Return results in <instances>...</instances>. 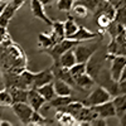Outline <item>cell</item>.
Here are the masks:
<instances>
[{"instance_id": "6da1fadb", "label": "cell", "mask_w": 126, "mask_h": 126, "mask_svg": "<svg viewBox=\"0 0 126 126\" xmlns=\"http://www.w3.org/2000/svg\"><path fill=\"white\" fill-rule=\"evenodd\" d=\"M78 43H81V42L64 38V39H62L61 42H58V43H56L53 47L47 48V49H42V52H44V53H47L48 56H50V58L53 59V67H59V58H61V56L64 53L67 49L73 48Z\"/></svg>"}, {"instance_id": "7a4b0ae2", "label": "cell", "mask_w": 126, "mask_h": 126, "mask_svg": "<svg viewBox=\"0 0 126 126\" xmlns=\"http://www.w3.org/2000/svg\"><path fill=\"white\" fill-rule=\"evenodd\" d=\"M111 100V94L110 92L105 88L103 86L98 85L93 88V91L87 96V98H85L82 103L85 106H88V107H92V106H96V105H100L102 102H106Z\"/></svg>"}, {"instance_id": "3957f363", "label": "cell", "mask_w": 126, "mask_h": 126, "mask_svg": "<svg viewBox=\"0 0 126 126\" xmlns=\"http://www.w3.org/2000/svg\"><path fill=\"white\" fill-rule=\"evenodd\" d=\"M106 59L105 57H101L97 50L87 59L86 62V73L88 76H91L94 81H97L100 73L102 72V67H103V61Z\"/></svg>"}, {"instance_id": "277c9868", "label": "cell", "mask_w": 126, "mask_h": 126, "mask_svg": "<svg viewBox=\"0 0 126 126\" xmlns=\"http://www.w3.org/2000/svg\"><path fill=\"white\" fill-rule=\"evenodd\" d=\"M106 59H111V69H110V76L113 81H119L121 73L125 71L126 66V57L125 56H115L107 53V56H105Z\"/></svg>"}, {"instance_id": "5b68a950", "label": "cell", "mask_w": 126, "mask_h": 126, "mask_svg": "<svg viewBox=\"0 0 126 126\" xmlns=\"http://www.w3.org/2000/svg\"><path fill=\"white\" fill-rule=\"evenodd\" d=\"M98 47H100L98 43H93L91 46H82L81 43H78L77 46L73 47L76 61L77 62H87V59L98 49Z\"/></svg>"}, {"instance_id": "8992f818", "label": "cell", "mask_w": 126, "mask_h": 126, "mask_svg": "<svg viewBox=\"0 0 126 126\" xmlns=\"http://www.w3.org/2000/svg\"><path fill=\"white\" fill-rule=\"evenodd\" d=\"M12 109L20 122L23 125H28L32 113H33V109L28 105V102H15L12 105Z\"/></svg>"}, {"instance_id": "52a82bcc", "label": "cell", "mask_w": 126, "mask_h": 126, "mask_svg": "<svg viewBox=\"0 0 126 126\" xmlns=\"http://www.w3.org/2000/svg\"><path fill=\"white\" fill-rule=\"evenodd\" d=\"M92 110L96 111L98 117H102V119H109V117L116 116V111H115V107H113L111 100L102 102L100 105H96V106H92Z\"/></svg>"}, {"instance_id": "ba28073f", "label": "cell", "mask_w": 126, "mask_h": 126, "mask_svg": "<svg viewBox=\"0 0 126 126\" xmlns=\"http://www.w3.org/2000/svg\"><path fill=\"white\" fill-rule=\"evenodd\" d=\"M54 79V73L52 71V68L43 69L38 73H34L33 77V88H37L39 86H43L48 82H52Z\"/></svg>"}, {"instance_id": "9c48e42d", "label": "cell", "mask_w": 126, "mask_h": 126, "mask_svg": "<svg viewBox=\"0 0 126 126\" xmlns=\"http://www.w3.org/2000/svg\"><path fill=\"white\" fill-rule=\"evenodd\" d=\"M28 105L33 109V111H39L43 105L47 102L43 97L40 96V93L35 88H29L28 90V98H27Z\"/></svg>"}, {"instance_id": "30bf717a", "label": "cell", "mask_w": 126, "mask_h": 126, "mask_svg": "<svg viewBox=\"0 0 126 126\" xmlns=\"http://www.w3.org/2000/svg\"><path fill=\"white\" fill-rule=\"evenodd\" d=\"M32 14H33V16L40 19V20H43V22L47 24V25H52V20L47 16L46 12H44V5L42 4L39 0H32Z\"/></svg>"}, {"instance_id": "8fae6325", "label": "cell", "mask_w": 126, "mask_h": 126, "mask_svg": "<svg viewBox=\"0 0 126 126\" xmlns=\"http://www.w3.org/2000/svg\"><path fill=\"white\" fill-rule=\"evenodd\" d=\"M73 81H75V85H76V88H81V90H90L91 87L94 86V81L91 76H88L87 73H81L78 76H75L73 77Z\"/></svg>"}, {"instance_id": "7c38bea8", "label": "cell", "mask_w": 126, "mask_h": 126, "mask_svg": "<svg viewBox=\"0 0 126 126\" xmlns=\"http://www.w3.org/2000/svg\"><path fill=\"white\" fill-rule=\"evenodd\" d=\"M96 117H98V115L96 113V111H93L92 107L85 106V105H83L82 109L78 111V113L75 116L76 121H79L78 125H79L81 122H88V124H90L93 119H96Z\"/></svg>"}, {"instance_id": "4fadbf2b", "label": "cell", "mask_w": 126, "mask_h": 126, "mask_svg": "<svg viewBox=\"0 0 126 126\" xmlns=\"http://www.w3.org/2000/svg\"><path fill=\"white\" fill-rule=\"evenodd\" d=\"M112 105L115 107V111H116V116L125 121V105H126V96L125 93H120V94H116L115 98L112 100Z\"/></svg>"}, {"instance_id": "5bb4252c", "label": "cell", "mask_w": 126, "mask_h": 126, "mask_svg": "<svg viewBox=\"0 0 126 126\" xmlns=\"http://www.w3.org/2000/svg\"><path fill=\"white\" fill-rule=\"evenodd\" d=\"M53 88L56 92V96H71L73 88L68 85L67 82L62 81L59 78L53 79Z\"/></svg>"}, {"instance_id": "9a60e30c", "label": "cell", "mask_w": 126, "mask_h": 126, "mask_svg": "<svg viewBox=\"0 0 126 126\" xmlns=\"http://www.w3.org/2000/svg\"><path fill=\"white\" fill-rule=\"evenodd\" d=\"M97 37V33H92L88 29H86L85 27H79L78 25V29L76 30V33H73L68 39H73V40H77V42H86V40H90V39H93Z\"/></svg>"}, {"instance_id": "2e32d148", "label": "cell", "mask_w": 126, "mask_h": 126, "mask_svg": "<svg viewBox=\"0 0 126 126\" xmlns=\"http://www.w3.org/2000/svg\"><path fill=\"white\" fill-rule=\"evenodd\" d=\"M8 91L12 97V102H27L28 98V90L18 88V87H8Z\"/></svg>"}, {"instance_id": "e0dca14e", "label": "cell", "mask_w": 126, "mask_h": 126, "mask_svg": "<svg viewBox=\"0 0 126 126\" xmlns=\"http://www.w3.org/2000/svg\"><path fill=\"white\" fill-rule=\"evenodd\" d=\"M77 61H76V56H75V52H73V48L67 49L64 53H63L59 58V67L63 68H69L75 64Z\"/></svg>"}, {"instance_id": "ac0fdd59", "label": "cell", "mask_w": 126, "mask_h": 126, "mask_svg": "<svg viewBox=\"0 0 126 126\" xmlns=\"http://www.w3.org/2000/svg\"><path fill=\"white\" fill-rule=\"evenodd\" d=\"M35 90L40 93V96L43 97L47 102L50 101L53 97H56V92H54V88H53V81L46 83V85H43V86H39Z\"/></svg>"}, {"instance_id": "d6986e66", "label": "cell", "mask_w": 126, "mask_h": 126, "mask_svg": "<svg viewBox=\"0 0 126 126\" xmlns=\"http://www.w3.org/2000/svg\"><path fill=\"white\" fill-rule=\"evenodd\" d=\"M38 39H39V47L42 49H47V48H50L53 47L57 40L56 38L53 37V34H46V33H42L38 35Z\"/></svg>"}, {"instance_id": "ffe728a7", "label": "cell", "mask_w": 126, "mask_h": 126, "mask_svg": "<svg viewBox=\"0 0 126 126\" xmlns=\"http://www.w3.org/2000/svg\"><path fill=\"white\" fill-rule=\"evenodd\" d=\"M63 27H64V37L66 38H69L78 29V24L76 23V20L73 16H68L67 20L63 23Z\"/></svg>"}, {"instance_id": "44dd1931", "label": "cell", "mask_w": 126, "mask_h": 126, "mask_svg": "<svg viewBox=\"0 0 126 126\" xmlns=\"http://www.w3.org/2000/svg\"><path fill=\"white\" fill-rule=\"evenodd\" d=\"M75 100L76 98H73L72 96H57V97H53L48 102H49V106H52V107H62Z\"/></svg>"}, {"instance_id": "7402d4cb", "label": "cell", "mask_w": 126, "mask_h": 126, "mask_svg": "<svg viewBox=\"0 0 126 126\" xmlns=\"http://www.w3.org/2000/svg\"><path fill=\"white\" fill-rule=\"evenodd\" d=\"M50 124H54V122H52V120L43 117L39 113V111H33V113L30 116V120L28 122V125H50Z\"/></svg>"}, {"instance_id": "603a6c76", "label": "cell", "mask_w": 126, "mask_h": 126, "mask_svg": "<svg viewBox=\"0 0 126 126\" xmlns=\"http://www.w3.org/2000/svg\"><path fill=\"white\" fill-rule=\"evenodd\" d=\"M56 119L59 121V124L62 125H78L76 122V119L75 116L67 113V112H62V111H58L57 115H56Z\"/></svg>"}, {"instance_id": "cb8c5ba5", "label": "cell", "mask_w": 126, "mask_h": 126, "mask_svg": "<svg viewBox=\"0 0 126 126\" xmlns=\"http://www.w3.org/2000/svg\"><path fill=\"white\" fill-rule=\"evenodd\" d=\"M52 27H53V37L56 38L57 43L61 42L62 39H64V27H63V23L62 22H53L52 23Z\"/></svg>"}, {"instance_id": "d4e9b609", "label": "cell", "mask_w": 126, "mask_h": 126, "mask_svg": "<svg viewBox=\"0 0 126 126\" xmlns=\"http://www.w3.org/2000/svg\"><path fill=\"white\" fill-rule=\"evenodd\" d=\"M94 20H96V23L97 25L101 28V29H105L106 30L109 28V25L111 24L112 22V19L106 15V14H103V13H98V14H94Z\"/></svg>"}, {"instance_id": "484cf974", "label": "cell", "mask_w": 126, "mask_h": 126, "mask_svg": "<svg viewBox=\"0 0 126 126\" xmlns=\"http://www.w3.org/2000/svg\"><path fill=\"white\" fill-rule=\"evenodd\" d=\"M68 71H69L72 77L78 76L81 73H85L86 72V62H76L72 67L68 68Z\"/></svg>"}, {"instance_id": "4316f807", "label": "cell", "mask_w": 126, "mask_h": 126, "mask_svg": "<svg viewBox=\"0 0 126 126\" xmlns=\"http://www.w3.org/2000/svg\"><path fill=\"white\" fill-rule=\"evenodd\" d=\"M12 105H13V102H12V97H10L8 88L0 91V106L8 107V106H12Z\"/></svg>"}, {"instance_id": "83f0119b", "label": "cell", "mask_w": 126, "mask_h": 126, "mask_svg": "<svg viewBox=\"0 0 126 126\" xmlns=\"http://www.w3.org/2000/svg\"><path fill=\"white\" fill-rule=\"evenodd\" d=\"M100 3H101V0H77L76 4H79V5L86 6L88 12H90V10L94 12V9L97 8V5H98Z\"/></svg>"}, {"instance_id": "f1b7e54d", "label": "cell", "mask_w": 126, "mask_h": 126, "mask_svg": "<svg viewBox=\"0 0 126 126\" xmlns=\"http://www.w3.org/2000/svg\"><path fill=\"white\" fill-rule=\"evenodd\" d=\"M16 10H18V9H16L12 3H6V4H5V8H4V10H3V13H1V15L10 20V19L14 16V14H15Z\"/></svg>"}, {"instance_id": "f546056e", "label": "cell", "mask_w": 126, "mask_h": 126, "mask_svg": "<svg viewBox=\"0 0 126 126\" xmlns=\"http://www.w3.org/2000/svg\"><path fill=\"white\" fill-rule=\"evenodd\" d=\"M73 13H75V15H77L78 18H87L88 15V10L86 6L83 5H79V4H76V6L73 8Z\"/></svg>"}, {"instance_id": "4dcf8cb0", "label": "cell", "mask_w": 126, "mask_h": 126, "mask_svg": "<svg viewBox=\"0 0 126 126\" xmlns=\"http://www.w3.org/2000/svg\"><path fill=\"white\" fill-rule=\"evenodd\" d=\"M73 6V0H58L57 1V8L63 12H69Z\"/></svg>"}, {"instance_id": "1f68e13d", "label": "cell", "mask_w": 126, "mask_h": 126, "mask_svg": "<svg viewBox=\"0 0 126 126\" xmlns=\"http://www.w3.org/2000/svg\"><path fill=\"white\" fill-rule=\"evenodd\" d=\"M8 37V32L5 27H0V44L5 40V38Z\"/></svg>"}, {"instance_id": "d6a6232c", "label": "cell", "mask_w": 126, "mask_h": 126, "mask_svg": "<svg viewBox=\"0 0 126 126\" xmlns=\"http://www.w3.org/2000/svg\"><path fill=\"white\" fill-rule=\"evenodd\" d=\"M10 3H12V4L16 8V9H19L20 6H23V4L25 3V0H12Z\"/></svg>"}, {"instance_id": "836d02e7", "label": "cell", "mask_w": 126, "mask_h": 126, "mask_svg": "<svg viewBox=\"0 0 126 126\" xmlns=\"http://www.w3.org/2000/svg\"><path fill=\"white\" fill-rule=\"evenodd\" d=\"M8 24H9V19H6L5 16H3V15H0V27H8Z\"/></svg>"}, {"instance_id": "e575fe53", "label": "cell", "mask_w": 126, "mask_h": 126, "mask_svg": "<svg viewBox=\"0 0 126 126\" xmlns=\"http://www.w3.org/2000/svg\"><path fill=\"white\" fill-rule=\"evenodd\" d=\"M13 124H10L8 121H0V126H12Z\"/></svg>"}, {"instance_id": "d590c367", "label": "cell", "mask_w": 126, "mask_h": 126, "mask_svg": "<svg viewBox=\"0 0 126 126\" xmlns=\"http://www.w3.org/2000/svg\"><path fill=\"white\" fill-rule=\"evenodd\" d=\"M5 4H6V3H0V15H1L3 10H4V8H5Z\"/></svg>"}, {"instance_id": "8d00e7d4", "label": "cell", "mask_w": 126, "mask_h": 126, "mask_svg": "<svg viewBox=\"0 0 126 126\" xmlns=\"http://www.w3.org/2000/svg\"><path fill=\"white\" fill-rule=\"evenodd\" d=\"M39 1H40L42 4H43V5H46V4H48V3H49V0H39Z\"/></svg>"}, {"instance_id": "74e56055", "label": "cell", "mask_w": 126, "mask_h": 126, "mask_svg": "<svg viewBox=\"0 0 126 126\" xmlns=\"http://www.w3.org/2000/svg\"><path fill=\"white\" fill-rule=\"evenodd\" d=\"M0 116H1V112H0ZM0 121H1V120H0Z\"/></svg>"}, {"instance_id": "f35d334b", "label": "cell", "mask_w": 126, "mask_h": 126, "mask_svg": "<svg viewBox=\"0 0 126 126\" xmlns=\"http://www.w3.org/2000/svg\"><path fill=\"white\" fill-rule=\"evenodd\" d=\"M73 1H77V0H73Z\"/></svg>"}]
</instances>
